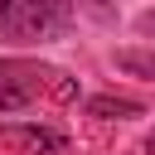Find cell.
I'll use <instances>...</instances> for the list:
<instances>
[{"instance_id": "277c9868", "label": "cell", "mask_w": 155, "mask_h": 155, "mask_svg": "<svg viewBox=\"0 0 155 155\" xmlns=\"http://www.w3.org/2000/svg\"><path fill=\"white\" fill-rule=\"evenodd\" d=\"M82 111H87V116H97V121H126V116H140L145 107H140L136 97H116V92H92V97L82 102Z\"/></svg>"}, {"instance_id": "7a4b0ae2", "label": "cell", "mask_w": 155, "mask_h": 155, "mask_svg": "<svg viewBox=\"0 0 155 155\" xmlns=\"http://www.w3.org/2000/svg\"><path fill=\"white\" fill-rule=\"evenodd\" d=\"M48 78H58V73H53V68H39V63H29V58H0V111L29 107V102L48 87Z\"/></svg>"}, {"instance_id": "5b68a950", "label": "cell", "mask_w": 155, "mask_h": 155, "mask_svg": "<svg viewBox=\"0 0 155 155\" xmlns=\"http://www.w3.org/2000/svg\"><path fill=\"white\" fill-rule=\"evenodd\" d=\"M116 68L131 73V78H150L155 82V48H121L116 53Z\"/></svg>"}, {"instance_id": "52a82bcc", "label": "cell", "mask_w": 155, "mask_h": 155, "mask_svg": "<svg viewBox=\"0 0 155 155\" xmlns=\"http://www.w3.org/2000/svg\"><path fill=\"white\" fill-rule=\"evenodd\" d=\"M145 150H150V155H155V131H150V140H145Z\"/></svg>"}, {"instance_id": "3957f363", "label": "cell", "mask_w": 155, "mask_h": 155, "mask_svg": "<svg viewBox=\"0 0 155 155\" xmlns=\"http://www.w3.org/2000/svg\"><path fill=\"white\" fill-rule=\"evenodd\" d=\"M0 140L24 155H63L68 150V136L53 126H0Z\"/></svg>"}, {"instance_id": "6da1fadb", "label": "cell", "mask_w": 155, "mask_h": 155, "mask_svg": "<svg viewBox=\"0 0 155 155\" xmlns=\"http://www.w3.org/2000/svg\"><path fill=\"white\" fill-rule=\"evenodd\" d=\"M73 0H0V39L15 44H53L73 29Z\"/></svg>"}, {"instance_id": "8992f818", "label": "cell", "mask_w": 155, "mask_h": 155, "mask_svg": "<svg viewBox=\"0 0 155 155\" xmlns=\"http://www.w3.org/2000/svg\"><path fill=\"white\" fill-rule=\"evenodd\" d=\"M136 29H140V34H150V39H155V10H145V15H140V19H136Z\"/></svg>"}]
</instances>
